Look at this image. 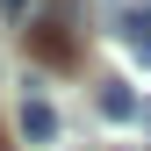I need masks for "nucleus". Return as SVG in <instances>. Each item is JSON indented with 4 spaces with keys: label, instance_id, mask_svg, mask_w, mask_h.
<instances>
[{
    "label": "nucleus",
    "instance_id": "f257e3e1",
    "mask_svg": "<svg viewBox=\"0 0 151 151\" xmlns=\"http://www.w3.org/2000/svg\"><path fill=\"white\" fill-rule=\"evenodd\" d=\"M22 137H29V144H50V137H58V108L29 93V101H22Z\"/></svg>",
    "mask_w": 151,
    "mask_h": 151
},
{
    "label": "nucleus",
    "instance_id": "f03ea898",
    "mask_svg": "<svg viewBox=\"0 0 151 151\" xmlns=\"http://www.w3.org/2000/svg\"><path fill=\"white\" fill-rule=\"evenodd\" d=\"M101 115L108 122H137V93H129L122 79H101Z\"/></svg>",
    "mask_w": 151,
    "mask_h": 151
},
{
    "label": "nucleus",
    "instance_id": "7ed1b4c3",
    "mask_svg": "<svg viewBox=\"0 0 151 151\" xmlns=\"http://www.w3.org/2000/svg\"><path fill=\"white\" fill-rule=\"evenodd\" d=\"M36 50H43L50 65H65V58H72V36H65V22H43V29H36Z\"/></svg>",
    "mask_w": 151,
    "mask_h": 151
},
{
    "label": "nucleus",
    "instance_id": "20e7f679",
    "mask_svg": "<svg viewBox=\"0 0 151 151\" xmlns=\"http://www.w3.org/2000/svg\"><path fill=\"white\" fill-rule=\"evenodd\" d=\"M122 36H129V50L151 65V7H144V14H129V22H122Z\"/></svg>",
    "mask_w": 151,
    "mask_h": 151
},
{
    "label": "nucleus",
    "instance_id": "39448f33",
    "mask_svg": "<svg viewBox=\"0 0 151 151\" xmlns=\"http://www.w3.org/2000/svg\"><path fill=\"white\" fill-rule=\"evenodd\" d=\"M0 14H7V22H22V14H29V0H0Z\"/></svg>",
    "mask_w": 151,
    "mask_h": 151
}]
</instances>
